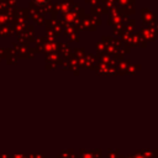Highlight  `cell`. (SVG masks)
I'll list each match as a JSON object with an SVG mask.
<instances>
[{
	"mask_svg": "<svg viewBox=\"0 0 158 158\" xmlns=\"http://www.w3.org/2000/svg\"><path fill=\"white\" fill-rule=\"evenodd\" d=\"M37 5H44V4H47L49 0H33Z\"/></svg>",
	"mask_w": 158,
	"mask_h": 158,
	"instance_id": "obj_1",
	"label": "cell"
}]
</instances>
